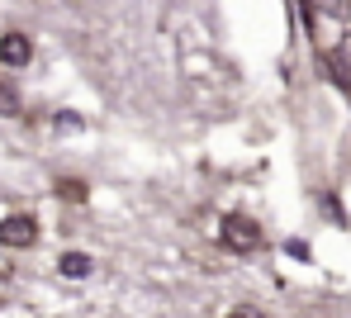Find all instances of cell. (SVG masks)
Masks as SVG:
<instances>
[{"label": "cell", "mask_w": 351, "mask_h": 318, "mask_svg": "<svg viewBox=\"0 0 351 318\" xmlns=\"http://www.w3.org/2000/svg\"><path fill=\"white\" fill-rule=\"evenodd\" d=\"M332 71H337V81L351 76V34H342V43H337V53H332Z\"/></svg>", "instance_id": "cell-6"}, {"label": "cell", "mask_w": 351, "mask_h": 318, "mask_svg": "<svg viewBox=\"0 0 351 318\" xmlns=\"http://www.w3.org/2000/svg\"><path fill=\"white\" fill-rule=\"evenodd\" d=\"M86 195H90V186L76 181V176H62V181H58V199H62V204H86Z\"/></svg>", "instance_id": "cell-5"}, {"label": "cell", "mask_w": 351, "mask_h": 318, "mask_svg": "<svg viewBox=\"0 0 351 318\" xmlns=\"http://www.w3.org/2000/svg\"><path fill=\"white\" fill-rule=\"evenodd\" d=\"M328 10H337V14H342V10H351V0H328Z\"/></svg>", "instance_id": "cell-9"}, {"label": "cell", "mask_w": 351, "mask_h": 318, "mask_svg": "<svg viewBox=\"0 0 351 318\" xmlns=\"http://www.w3.org/2000/svg\"><path fill=\"white\" fill-rule=\"evenodd\" d=\"M90 266H95V261H90L86 252H62V261H58V271L66 276V280H86Z\"/></svg>", "instance_id": "cell-4"}, {"label": "cell", "mask_w": 351, "mask_h": 318, "mask_svg": "<svg viewBox=\"0 0 351 318\" xmlns=\"http://www.w3.org/2000/svg\"><path fill=\"white\" fill-rule=\"evenodd\" d=\"M29 58H34V43H29L24 34H5V38H0V62L5 66H24Z\"/></svg>", "instance_id": "cell-3"}, {"label": "cell", "mask_w": 351, "mask_h": 318, "mask_svg": "<svg viewBox=\"0 0 351 318\" xmlns=\"http://www.w3.org/2000/svg\"><path fill=\"white\" fill-rule=\"evenodd\" d=\"M24 105H19V90H14V81H5L0 76V114H19Z\"/></svg>", "instance_id": "cell-7"}, {"label": "cell", "mask_w": 351, "mask_h": 318, "mask_svg": "<svg viewBox=\"0 0 351 318\" xmlns=\"http://www.w3.org/2000/svg\"><path fill=\"white\" fill-rule=\"evenodd\" d=\"M219 247L233 256H252L266 247V233H261V223L256 219H247V214H223L219 219Z\"/></svg>", "instance_id": "cell-1"}, {"label": "cell", "mask_w": 351, "mask_h": 318, "mask_svg": "<svg viewBox=\"0 0 351 318\" xmlns=\"http://www.w3.org/2000/svg\"><path fill=\"white\" fill-rule=\"evenodd\" d=\"M228 318H266V314H261L256 304H237V309H233V314H228Z\"/></svg>", "instance_id": "cell-8"}, {"label": "cell", "mask_w": 351, "mask_h": 318, "mask_svg": "<svg viewBox=\"0 0 351 318\" xmlns=\"http://www.w3.org/2000/svg\"><path fill=\"white\" fill-rule=\"evenodd\" d=\"M34 243H38V219H34V214H5V219H0V247L29 252Z\"/></svg>", "instance_id": "cell-2"}]
</instances>
